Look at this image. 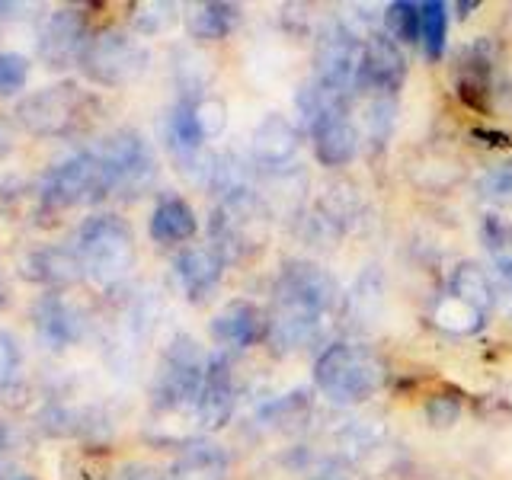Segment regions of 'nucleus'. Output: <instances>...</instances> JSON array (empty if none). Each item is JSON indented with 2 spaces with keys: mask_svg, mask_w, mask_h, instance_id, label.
Listing matches in <instances>:
<instances>
[{
  "mask_svg": "<svg viewBox=\"0 0 512 480\" xmlns=\"http://www.w3.org/2000/svg\"><path fill=\"white\" fill-rule=\"evenodd\" d=\"M336 308H340V285L324 266L311 260L285 263L272 288L266 340L276 352H295L314 340Z\"/></svg>",
  "mask_w": 512,
  "mask_h": 480,
  "instance_id": "obj_1",
  "label": "nucleus"
},
{
  "mask_svg": "<svg viewBox=\"0 0 512 480\" xmlns=\"http://www.w3.org/2000/svg\"><path fill=\"white\" fill-rule=\"evenodd\" d=\"M384 381V365L365 343H333L314 362V388L336 407H356Z\"/></svg>",
  "mask_w": 512,
  "mask_h": 480,
  "instance_id": "obj_2",
  "label": "nucleus"
},
{
  "mask_svg": "<svg viewBox=\"0 0 512 480\" xmlns=\"http://www.w3.org/2000/svg\"><path fill=\"white\" fill-rule=\"evenodd\" d=\"M74 250L84 263L87 279L100 288L119 285L135 266V234L119 215H90L77 228Z\"/></svg>",
  "mask_w": 512,
  "mask_h": 480,
  "instance_id": "obj_3",
  "label": "nucleus"
},
{
  "mask_svg": "<svg viewBox=\"0 0 512 480\" xmlns=\"http://www.w3.org/2000/svg\"><path fill=\"white\" fill-rule=\"evenodd\" d=\"M266 202L253 189L224 196L208 218V244L228 260H247L266 244Z\"/></svg>",
  "mask_w": 512,
  "mask_h": 480,
  "instance_id": "obj_4",
  "label": "nucleus"
},
{
  "mask_svg": "<svg viewBox=\"0 0 512 480\" xmlns=\"http://www.w3.org/2000/svg\"><path fill=\"white\" fill-rule=\"evenodd\" d=\"M205 368H208V352L186 333L173 336L164 356H160L157 375L151 384V407L160 413L196 407L205 381Z\"/></svg>",
  "mask_w": 512,
  "mask_h": 480,
  "instance_id": "obj_5",
  "label": "nucleus"
},
{
  "mask_svg": "<svg viewBox=\"0 0 512 480\" xmlns=\"http://www.w3.org/2000/svg\"><path fill=\"white\" fill-rule=\"evenodd\" d=\"M93 154L100 157V164H103L109 196L138 199L157 180V157L151 151L148 138L135 132V128H119V132L106 135L93 148Z\"/></svg>",
  "mask_w": 512,
  "mask_h": 480,
  "instance_id": "obj_6",
  "label": "nucleus"
},
{
  "mask_svg": "<svg viewBox=\"0 0 512 480\" xmlns=\"http://www.w3.org/2000/svg\"><path fill=\"white\" fill-rule=\"evenodd\" d=\"M80 71L87 80L100 87H125L144 77L151 64V52L141 39L125 29H103L90 36L84 55H80Z\"/></svg>",
  "mask_w": 512,
  "mask_h": 480,
  "instance_id": "obj_7",
  "label": "nucleus"
},
{
  "mask_svg": "<svg viewBox=\"0 0 512 480\" xmlns=\"http://www.w3.org/2000/svg\"><path fill=\"white\" fill-rule=\"evenodd\" d=\"M106 196H109V183L93 148L64 157L61 164H55L45 173V180L39 186L42 208H48V212H61V208H74L84 202H100Z\"/></svg>",
  "mask_w": 512,
  "mask_h": 480,
  "instance_id": "obj_8",
  "label": "nucleus"
},
{
  "mask_svg": "<svg viewBox=\"0 0 512 480\" xmlns=\"http://www.w3.org/2000/svg\"><path fill=\"white\" fill-rule=\"evenodd\" d=\"M84 103H87L84 93L74 84L42 87L36 93H29L26 100H20L16 119H20V125L36 138H61V135H71L80 125Z\"/></svg>",
  "mask_w": 512,
  "mask_h": 480,
  "instance_id": "obj_9",
  "label": "nucleus"
},
{
  "mask_svg": "<svg viewBox=\"0 0 512 480\" xmlns=\"http://www.w3.org/2000/svg\"><path fill=\"white\" fill-rule=\"evenodd\" d=\"M365 58V39L352 36V32L336 23L324 36L317 39L314 48V77L324 80L327 87L346 93L349 100L359 93V74Z\"/></svg>",
  "mask_w": 512,
  "mask_h": 480,
  "instance_id": "obj_10",
  "label": "nucleus"
},
{
  "mask_svg": "<svg viewBox=\"0 0 512 480\" xmlns=\"http://www.w3.org/2000/svg\"><path fill=\"white\" fill-rule=\"evenodd\" d=\"M90 42L87 16L80 7H58L42 16L36 29V55L45 61V68L64 71L80 61Z\"/></svg>",
  "mask_w": 512,
  "mask_h": 480,
  "instance_id": "obj_11",
  "label": "nucleus"
},
{
  "mask_svg": "<svg viewBox=\"0 0 512 480\" xmlns=\"http://www.w3.org/2000/svg\"><path fill=\"white\" fill-rule=\"evenodd\" d=\"M32 327L45 349L64 352L77 346L87 333V317L61 292H48L32 304Z\"/></svg>",
  "mask_w": 512,
  "mask_h": 480,
  "instance_id": "obj_12",
  "label": "nucleus"
},
{
  "mask_svg": "<svg viewBox=\"0 0 512 480\" xmlns=\"http://www.w3.org/2000/svg\"><path fill=\"white\" fill-rule=\"evenodd\" d=\"M407 80V58L388 32H375L365 39V58L359 74V93L372 96H397V90Z\"/></svg>",
  "mask_w": 512,
  "mask_h": 480,
  "instance_id": "obj_13",
  "label": "nucleus"
},
{
  "mask_svg": "<svg viewBox=\"0 0 512 480\" xmlns=\"http://www.w3.org/2000/svg\"><path fill=\"white\" fill-rule=\"evenodd\" d=\"M237 407V384H234V362L228 352H212L205 368V381L196 400V416L205 429H224L231 423Z\"/></svg>",
  "mask_w": 512,
  "mask_h": 480,
  "instance_id": "obj_14",
  "label": "nucleus"
},
{
  "mask_svg": "<svg viewBox=\"0 0 512 480\" xmlns=\"http://www.w3.org/2000/svg\"><path fill=\"white\" fill-rule=\"evenodd\" d=\"M208 333H212V340L218 346H224V352L247 349V346L263 343L269 336V314L263 308H256L253 301L237 298V301L224 304V308L212 317Z\"/></svg>",
  "mask_w": 512,
  "mask_h": 480,
  "instance_id": "obj_15",
  "label": "nucleus"
},
{
  "mask_svg": "<svg viewBox=\"0 0 512 480\" xmlns=\"http://www.w3.org/2000/svg\"><path fill=\"white\" fill-rule=\"evenodd\" d=\"M250 148H253L256 167L266 170V173H279V170H285L288 164H292V157L298 154L301 135L285 116H279V112H269V116H263V122L253 128Z\"/></svg>",
  "mask_w": 512,
  "mask_h": 480,
  "instance_id": "obj_16",
  "label": "nucleus"
},
{
  "mask_svg": "<svg viewBox=\"0 0 512 480\" xmlns=\"http://www.w3.org/2000/svg\"><path fill=\"white\" fill-rule=\"evenodd\" d=\"M176 282L192 304H202L221 285L224 260L212 247H189L173 260Z\"/></svg>",
  "mask_w": 512,
  "mask_h": 480,
  "instance_id": "obj_17",
  "label": "nucleus"
},
{
  "mask_svg": "<svg viewBox=\"0 0 512 480\" xmlns=\"http://www.w3.org/2000/svg\"><path fill=\"white\" fill-rule=\"evenodd\" d=\"M23 276L29 282L45 285L48 292H58V288H68L80 279H87V272L74 247H42L23 260Z\"/></svg>",
  "mask_w": 512,
  "mask_h": 480,
  "instance_id": "obj_18",
  "label": "nucleus"
},
{
  "mask_svg": "<svg viewBox=\"0 0 512 480\" xmlns=\"http://www.w3.org/2000/svg\"><path fill=\"white\" fill-rule=\"evenodd\" d=\"M455 80H458L461 100L468 106H474V109L490 106V93H493V48H490V42L477 39L471 45H464Z\"/></svg>",
  "mask_w": 512,
  "mask_h": 480,
  "instance_id": "obj_19",
  "label": "nucleus"
},
{
  "mask_svg": "<svg viewBox=\"0 0 512 480\" xmlns=\"http://www.w3.org/2000/svg\"><path fill=\"white\" fill-rule=\"evenodd\" d=\"M228 468H231V458L221 445L196 439V442H186L180 452H176L167 477L170 480H228Z\"/></svg>",
  "mask_w": 512,
  "mask_h": 480,
  "instance_id": "obj_20",
  "label": "nucleus"
},
{
  "mask_svg": "<svg viewBox=\"0 0 512 480\" xmlns=\"http://www.w3.org/2000/svg\"><path fill=\"white\" fill-rule=\"evenodd\" d=\"M349 96L340 93V90H333L327 87L324 80H304V84L298 87V96H295V106H298V116L304 122V128L314 135L320 125H327L333 119H340V116H349Z\"/></svg>",
  "mask_w": 512,
  "mask_h": 480,
  "instance_id": "obj_21",
  "label": "nucleus"
},
{
  "mask_svg": "<svg viewBox=\"0 0 512 480\" xmlns=\"http://www.w3.org/2000/svg\"><path fill=\"white\" fill-rule=\"evenodd\" d=\"M311 138H314V157L324 167H346V164H352L356 154H359V144H362L359 128H356V122H352L349 116H340V119H333L327 125H320Z\"/></svg>",
  "mask_w": 512,
  "mask_h": 480,
  "instance_id": "obj_22",
  "label": "nucleus"
},
{
  "mask_svg": "<svg viewBox=\"0 0 512 480\" xmlns=\"http://www.w3.org/2000/svg\"><path fill=\"white\" fill-rule=\"evenodd\" d=\"M148 231H151V237L157 240V244L173 247V244H186V240L196 237L199 221H196V212H192V205L186 199L167 196V199H160L157 208L151 212Z\"/></svg>",
  "mask_w": 512,
  "mask_h": 480,
  "instance_id": "obj_23",
  "label": "nucleus"
},
{
  "mask_svg": "<svg viewBox=\"0 0 512 480\" xmlns=\"http://www.w3.org/2000/svg\"><path fill=\"white\" fill-rule=\"evenodd\" d=\"M455 301L468 304L471 311H477L480 317H490V311L496 308V288L490 279V269L477 266V263H458L452 279H448V292Z\"/></svg>",
  "mask_w": 512,
  "mask_h": 480,
  "instance_id": "obj_24",
  "label": "nucleus"
},
{
  "mask_svg": "<svg viewBox=\"0 0 512 480\" xmlns=\"http://www.w3.org/2000/svg\"><path fill=\"white\" fill-rule=\"evenodd\" d=\"M240 23V7L228 0H205V4L189 7L186 29L199 42H221L228 39Z\"/></svg>",
  "mask_w": 512,
  "mask_h": 480,
  "instance_id": "obj_25",
  "label": "nucleus"
},
{
  "mask_svg": "<svg viewBox=\"0 0 512 480\" xmlns=\"http://www.w3.org/2000/svg\"><path fill=\"white\" fill-rule=\"evenodd\" d=\"M359 202L349 189H327L324 196L317 199V208L311 215V234L327 237V240H340L349 224L356 221Z\"/></svg>",
  "mask_w": 512,
  "mask_h": 480,
  "instance_id": "obj_26",
  "label": "nucleus"
},
{
  "mask_svg": "<svg viewBox=\"0 0 512 480\" xmlns=\"http://www.w3.org/2000/svg\"><path fill=\"white\" fill-rule=\"evenodd\" d=\"M445 36H448V7L442 0H423L420 4V45L432 61L442 58Z\"/></svg>",
  "mask_w": 512,
  "mask_h": 480,
  "instance_id": "obj_27",
  "label": "nucleus"
},
{
  "mask_svg": "<svg viewBox=\"0 0 512 480\" xmlns=\"http://www.w3.org/2000/svg\"><path fill=\"white\" fill-rule=\"evenodd\" d=\"M384 29L397 45H420V4L394 0L384 7Z\"/></svg>",
  "mask_w": 512,
  "mask_h": 480,
  "instance_id": "obj_28",
  "label": "nucleus"
},
{
  "mask_svg": "<svg viewBox=\"0 0 512 480\" xmlns=\"http://www.w3.org/2000/svg\"><path fill=\"white\" fill-rule=\"evenodd\" d=\"M20 368H23V349L20 340L0 327V397L10 400L23 391V381H20Z\"/></svg>",
  "mask_w": 512,
  "mask_h": 480,
  "instance_id": "obj_29",
  "label": "nucleus"
},
{
  "mask_svg": "<svg viewBox=\"0 0 512 480\" xmlns=\"http://www.w3.org/2000/svg\"><path fill=\"white\" fill-rule=\"evenodd\" d=\"M180 7L167 4V0H144V4L132 7V29L138 36H160L167 32L176 20H180Z\"/></svg>",
  "mask_w": 512,
  "mask_h": 480,
  "instance_id": "obj_30",
  "label": "nucleus"
},
{
  "mask_svg": "<svg viewBox=\"0 0 512 480\" xmlns=\"http://www.w3.org/2000/svg\"><path fill=\"white\" fill-rule=\"evenodd\" d=\"M487 317H480L477 311H471L468 304L455 301L452 295H442L439 304H436V324L445 330V333H455V336H464V333H474L484 327Z\"/></svg>",
  "mask_w": 512,
  "mask_h": 480,
  "instance_id": "obj_31",
  "label": "nucleus"
},
{
  "mask_svg": "<svg viewBox=\"0 0 512 480\" xmlns=\"http://www.w3.org/2000/svg\"><path fill=\"white\" fill-rule=\"evenodd\" d=\"M196 122L205 141L218 138L228 128V103L221 96H199L196 100Z\"/></svg>",
  "mask_w": 512,
  "mask_h": 480,
  "instance_id": "obj_32",
  "label": "nucleus"
},
{
  "mask_svg": "<svg viewBox=\"0 0 512 480\" xmlns=\"http://www.w3.org/2000/svg\"><path fill=\"white\" fill-rule=\"evenodd\" d=\"M490 279H493V288H496V304H503L506 314L512 317V240L506 247L493 250Z\"/></svg>",
  "mask_w": 512,
  "mask_h": 480,
  "instance_id": "obj_33",
  "label": "nucleus"
},
{
  "mask_svg": "<svg viewBox=\"0 0 512 480\" xmlns=\"http://www.w3.org/2000/svg\"><path fill=\"white\" fill-rule=\"evenodd\" d=\"M29 77V61L16 52H0V96L16 93Z\"/></svg>",
  "mask_w": 512,
  "mask_h": 480,
  "instance_id": "obj_34",
  "label": "nucleus"
},
{
  "mask_svg": "<svg viewBox=\"0 0 512 480\" xmlns=\"http://www.w3.org/2000/svg\"><path fill=\"white\" fill-rule=\"evenodd\" d=\"M365 125H368V132H372L375 144H381L384 138H388L391 125H394V96H372Z\"/></svg>",
  "mask_w": 512,
  "mask_h": 480,
  "instance_id": "obj_35",
  "label": "nucleus"
},
{
  "mask_svg": "<svg viewBox=\"0 0 512 480\" xmlns=\"http://www.w3.org/2000/svg\"><path fill=\"white\" fill-rule=\"evenodd\" d=\"M480 196L490 202H512V167H493L480 180Z\"/></svg>",
  "mask_w": 512,
  "mask_h": 480,
  "instance_id": "obj_36",
  "label": "nucleus"
},
{
  "mask_svg": "<svg viewBox=\"0 0 512 480\" xmlns=\"http://www.w3.org/2000/svg\"><path fill=\"white\" fill-rule=\"evenodd\" d=\"M461 416V404L455 397H448V394H436V397H429V404H426V420L436 426V429H448L455 420Z\"/></svg>",
  "mask_w": 512,
  "mask_h": 480,
  "instance_id": "obj_37",
  "label": "nucleus"
},
{
  "mask_svg": "<svg viewBox=\"0 0 512 480\" xmlns=\"http://www.w3.org/2000/svg\"><path fill=\"white\" fill-rule=\"evenodd\" d=\"M112 480H170L164 471L151 468V464H122V468L112 474Z\"/></svg>",
  "mask_w": 512,
  "mask_h": 480,
  "instance_id": "obj_38",
  "label": "nucleus"
},
{
  "mask_svg": "<svg viewBox=\"0 0 512 480\" xmlns=\"http://www.w3.org/2000/svg\"><path fill=\"white\" fill-rule=\"evenodd\" d=\"M0 480H36V477L26 474V471L10 468V464H0Z\"/></svg>",
  "mask_w": 512,
  "mask_h": 480,
  "instance_id": "obj_39",
  "label": "nucleus"
},
{
  "mask_svg": "<svg viewBox=\"0 0 512 480\" xmlns=\"http://www.w3.org/2000/svg\"><path fill=\"white\" fill-rule=\"evenodd\" d=\"M20 10H23L20 4H0V26L16 20V16H20Z\"/></svg>",
  "mask_w": 512,
  "mask_h": 480,
  "instance_id": "obj_40",
  "label": "nucleus"
},
{
  "mask_svg": "<svg viewBox=\"0 0 512 480\" xmlns=\"http://www.w3.org/2000/svg\"><path fill=\"white\" fill-rule=\"evenodd\" d=\"M7 304H10V285L4 276H0V308H7Z\"/></svg>",
  "mask_w": 512,
  "mask_h": 480,
  "instance_id": "obj_41",
  "label": "nucleus"
},
{
  "mask_svg": "<svg viewBox=\"0 0 512 480\" xmlns=\"http://www.w3.org/2000/svg\"><path fill=\"white\" fill-rule=\"evenodd\" d=\"M10 445V429L0 423V455H4V448Z\"/></svg>",
  "mask_w": 512,
  "mask_h": 480,
  "instance_id": "obj_42",
  "label": "nucleus"
},
{
  "mask_svg": "<svg viewBox=\"0 0 512 480\" xmlns=\"http://www.w3.org/2000/svg\"><path fill=\"white\" fill-rule=\"evenodd\" d=\"M320 480H352V477H346V474H336V471H330V474H324Z\"/></svg>",
  "mask_w": 512,
  "mask_h": 480,
  "instance_id": "obj_43",
  "label": "nucleus"
},
{
  "mask_svg": "<svg viewBox=\"0 0 512 480\" xmlns=\"http://www.w3.org/2000/svg\"><path fill=\"white\" fill-rule=\"evenodd\" d=\"M4 141H7V135H4V125H0V151H4Z\"/></svg>",
  "mask_w": 512,
  "mask_h": 480,
  "instance_id": "obj_44",
  "label": "nucleus"
}]
</instances>
